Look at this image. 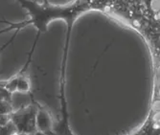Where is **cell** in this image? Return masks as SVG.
I'll use <instances>...</instances> for the list:
<instances>
[{
	"instance_id": "11",
	"label": "cell",
	"mask_w": 160,
	"mask_h": 135,
	"mask_svg": "<svg viewBox=\"0 0 160 135\" xmlns=\"http://www.w3.org/2000/svg\"><path fill=\"white\" fill-rule=\"evenodd\" d=\"M158 16H159L158 18H159V19H160V12H159V13H158Z\"/></svg>"
},
{
	"instance_id": "2",
	"label": "cell",
	"mask_w": 160,
	"mask_h": 135,
	"mask_svg": "<svg viewBox=\"0 0 160 135\" xmlns=\"http://www.w3.org/2000/svg\"><path fill=\"white\" fill-rule=\"evenodd\" d=\"M37 110L38 106H27L11 113L12 121L16 124L18 132H26L33 135L38 130L36 126Z\"/></svg>"
},
{
	"instance_id": "10",
	"label": "cell",
	"mask_w": 160,
	"mask_h": 135,
	"mask_svg": "<svg viewBox=\"0 0 160 135\" xmlns=\"http://www.w3.org/2000/svg\"><path fill=\"white\" fill-rule=\"evenodd\" d=\"M17 135H32V134H29V133H26V132H18Z\"/></svg>"
},
{
	"instance_id": "4",
	"label": "cell",
	"mask_w": 160,
	"mask_h": 135,
	"mask_svg": "<svg viewBox=\"0 0 160 135\" xmlns=\"http://www.w3.org/2000/svg\"><path fill=\"white\" fill-rule=\"evenodd\" d=\"M31 90V82L30 79L26 77L24 73L18 75V89L17 91L20 93H28Z\"/></svg>"
},
{
	"instance_id": "5",
	"label": "cell",
	"mask_w": 160,
	"mask_h": 135,
	"mask_svg": "<svg viewBox=\"0 0 160 135\" xmlns=\"http://www.w3.org/2000/svg\"><path fill=\"white\" fill-rule=\"evenodd\" d=\"M18 129L12 121L9 122L6 126L0 127V135H17Z\"/></svg>"
},
{
	"instance_id": "9",
	"label": "cell",
	"mask_w": 160,
	"mask_h": 135,
	"mask_svg": "<svg viewBox=\"0 0 160 135\" xmlns=\"http://www.w3.org/2000/svg\"><path fill=\"white\" fill-rule=\"evenodd\" d=\"M156 78H157L158 83L160 84V66L157 68V72H156Z\"/></svg>"
},
{
	"instance_id": "3",
	"label": "cell",
	"mask_w": 160,
	"mask_h": 135,
	"mask_svg": "<svg viewBox=\"0 0 160 135\" xmlns=\"http://www.w3.org/2000/svg\"><path fill=\"white\" fill-rule=\"evenodd\" d=\"M36 126L38 131L46 134L53 129V117L44 108H38L36 114Z\"/></svg>"
},
{
	"instance_id": "6",
	"label": "cell",
	"mask_w": 160,
	"mask_h": 135,
	"mask_svg": "<svg viewBox=\"0 0 160 135\" xmlns=\"http://www.w3.org/2000/svg\"><path fill=\"white\" fill-rule=\"evenodd\" d=\"M13 108L10 101H2L0 102V114H11L13 111Z\"/></svg>"
},
{
	"instance_id": "8",
	"label": "cell",
	"mask_w": 160,
	"mask_h": 135,
	"mask_svg": "<svg viewBox=\"0 0 160 135\" xmlns=\"http://www.w3.org/2000/svg\"><path fill=\"white\" fill-rule=\"evenodd\" d=\"M151 8L154 12H160V0H152Z\"/></svg>"
},
{
	"instance_id": "1",
	"label": "cell",
	"mask_w": 160,
	"mask_h": 135,
	"mask_svg": "<svg viewBox=\"0 0 160 135\" xmlns=\"http://www.w3.org/2000/svg\"><path fill=\"white\" fill-rule=\"evenodd\" d=\"M17 1L21 5L22 8L26 10L30 18L18 23H11L6 20H2L8 23L9 26L0 30V35H3L11 31H14V34L12 35L11 40L4 44V46L0 50L4 49L10 43H12L21 29L27 26H34L37 29L38 34L36 37L35 43L33 45V48L30 52V58L33 55V52L36 48L37 42L40 35L47 32L48 26L51 22H53L54 20H63L67 23V25L71 26L74 24V22L79 18L80 14L85 10L78 8L79 0L63 5L51 4L48 0H43L42 3L36 2L34 0H17Z\"/></svg>"
},
{
	"instance_id": "7",
	"label": "cell",
	"mask_w": 160,
	"mask_h": 135,
	"mask_svg": "<svg viewBox=\"0 0 160 135\" xmlns=\"http://www.w3.org/2000/svg\"><path fill=\"white\" fill-rule=\"evenodd\" d=\"M11 121H12L11 114H0V127L6 126Z\"/></svg>"
}]
</instances>
